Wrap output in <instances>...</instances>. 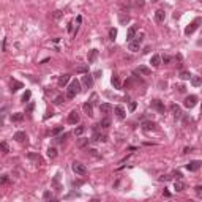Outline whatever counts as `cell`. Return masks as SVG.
Returning a JSON list of instances; mask_svg holds the SVG:
<instances>
[{
  "label": "cell",
  "instance_id": "obj_22",
  "mask_svg": "<svg viewBox=\"0 0 202 202\" xmlns=\"http://www.w3.org/2000/svg\"><path fill=\"white\" fill-rule=\"evenodd\" d=\"M100 110H101V114H109L112 110V106L109 103H103V104H100Z\"/></svg>",
  "mask_w": 202,
  "mask_h": 202
},
{
  "label": "cell",
  "instance_id": "obj_5",
  "mask_svg": "<svg viewBox=\"0 0 202 202\" xmlns=\"http://www.w3.org/2000/svg\"><path fill=\"white\" fill-rule=\"evenodd\" d=\"M183 104H185L188 109H191V107H194L196 104H197V96H196V95H189V96H186V98H185Z\"/></svg>",
  "mask_w": 202,
  "mask_h": 202
},
{
  "label": "cell",
  "instance_id": "obj_4",
  "mask_svg": "<svg viewBox=\"0 0 202 202\" xmlns=\"http://www.w3.org/2000/svg\"><path fill=\"white\" fill-rule=\"evenodd\" d=\"M71 169H73V172L77 174V175H85V174H87V167H85V164L77 163V161H76V163H73Z\"/></svg>",
  "mask_w": 202,
  "mask_h": 202
},
{
  "label": "cell",
  "instance_id": "obj_27",
  "mask_svg": "<svg viewBox=\"0 0 202 202\" xmlns=\"http://www.w3.org/2000/svg\"><path fill=\"white\" fill-rule=\"evenodd\" d=\"M110 82H112L114 88H122V82H120V79H119V76H117V74H114V76H112Z\"/></svg>",
  "mask_w": 202,
  "mask_h": 202
},
{
  "label": "cell",
  "instance_id": "obj_38",
  "mask_svg": "<svg viewBox=\"0 0 202 202\" xmlns=\"http://www.w3.org/2000/svg\"><path fill=\"white\" fill-rule=\"evenodd\" d=\"M62 14H63V11L57 9V11H54V13H52V18H54V19H60V18H62Z\"/></svg>",
  "mask_w": 202,
  "mask_h": 202
},
{
  "label": "cell",
  "instance_id": "obj_35",
  "mask_svg": "<svg viewBox=\"0 0 202 202\" xmlns=\"http://www.w3.org/2000/svg\"><path fill=\"white\" fill-rule=\"evenodd\" d=\"M63 131V126H57V128H54L52 131H50V136H57L59 133Z\"/></svg>",
  "mask_w": 202,
  "mask_h": 202
},
{
  "label": "cell",
  "instance_id": "obj_17",
  "mask_svg": "<svg viewBox=\"0 0 202 202\" xmlns=\"http://www.w3.org/2000/svg\"><path fill=\"white\" fill-rule=\"evenodd\" d=\"M137 73H139V74H144V76H148V74L152 73V69L147 68V66H144V65H141V66H139V68L134 71V74H137Z\"/></svg>",
  "mask_w": 202,
  "mask_h": 202
},
{
  "label": "cell",
  "instance_id": "obj_47",
  "mask_svg": "<svg viewBox=\"0 0 202 202\" xmlns=\"http://www.w3.org/2000/svg\"><path fill=\"white\" fill-rule=\"evenodd\" d=\"M196 193H197V194H202V185L196 186Z\"/></svg>",
  "mask_w": 202,
  "mask_h": 202
},
{
  "label": "cell",
  "instance_id": "obj_41",
  "mask_svg": "<svg viewBox=\"0 0 202 202\" xmlns=\"http://www.w3.org/2000/svg\"><path fill=\"white\" fill-rule=\"evenodd\" d=\"M63 103V96L60 95V96H57L55 100H54V104H62Z\"/></svg>",
  "mask_w": 202,
  "mask_h": 202
},
{
  "label": "cell",
  "instance_id": "obj_40",
  "mask_svg": "<svg viewBox=\"0 0 202 202\" xmlns=\"http://www.w3.org/2000/svg\"><path fill=\"white\" fill-rule=\"evenodd\" d=\"M0 145H2V150H3V153H8V144H6L5 141H3Z\"/></svg>",
  "mask_w": 202,
  "mask_h": 202
},
{
  "label": "cell",
  "instance_id": "obj_39",
  "mask_svg": "<svg viewBox=\"0 0 202 202\" xmlns=\"http://www.w3.org/2000/svg\"><path fill=\"white\" fill-rule=\"evenodd\" d=\"M43 199H46V201H47V199H52V193H50V191H44Z\"/></svg>",
  "mask_w": 202,
  "mask_h": 202
},
{
  "label": "cell",
  "instance_id": "obj_31",
  "mask_svg": "<svg viewBox=\"0 0 202 202\" xmlns=\"http://www.w3.org/2000/svg\"><path fill=\"white\" fill-rule=\"evenodd\" d=\"M180 79H183V81H188V79H191V74H189L188 71H180Z\"/></svg>",
  "mask_w": 202,
  "mask_h": 202
},
{
  "label": "cell",
  "instance_id": "obj_7",
  "mask_svg": "<svg viewBox=\"0 0 202 202\" xmlns=\"http://www.w3.org/2000/svg\"><path fill=\"white\" fill-rule=\"evenodd\" d=\"M201 166H202V163L196 160V161H189V163L186 164V169H188L189 172H196V170L201 169Z\"/></svg>",
  "mask_w": 202,
  "mask_h": 202
},
{
  "label": "cell",
  "instance_id": "obj_20",
  "mask_svg": "<svg viewBox=\"0 0 202 202\" xmlns=\"http://www.w3.org/2000/svg\"><path fill=\"white\" fill-rule=\"evenodd\" d=\"M119 22L122 25H126L129 22V16L126 14V13H119Z\"/></svg>",
  "mask_w": 202,
  "mask_h": 202
},
{
  "label": "cell",
  "instance_id": "obj_12",
  "mask_svg": "<svg viewBox=\"0 0 202 202\" xmlns=\"http://www.w3.org/2000/svg\"><path fill=\"white\" fill-rule=\"evenodd\" d=\"M170 110H172V115L175 117V119H180V117L183 115V112H182L178 104H172V106H170Z\"/></svg>",
  "mask_w": 202,
  "mask_h": 202
},
{
  "label": "cell",
  "instance_id": "obj_46",
  "mask_svg": "<svg viewBox=\"0 0 202 202\" xmlns=\"http://www.w3.org/2000/svg\"><path fill=\"white\" fill-rule=\"evenodd\" d=\"M160 180H161V182H167V180H170V177L169 175H161Z\"/></svg>",
  "mask_w": 202,
  "mask_h": 202
},
{
  "label": "cell",
  "instance_id": "obj_52",
  "mask_svg": "<svg viewBox=\"0 0 202 202\" xmlns=\"http://www.w3.org/2000/svg\"><path fill=\"white\" fill-rule=\"evenodd\" d=\"M188 122H189V117L185 115V117H183V123H188Z\"/></svg>",
  "mask_w": 202,
  "mask_h": 202
},
{
  "label": "cell",
  "instance_id": "obj_21",
  "mask_svg": "<svg viewBox=\"0 0 202 202\" xmlns=\"http://www.w3.org/2000/svg\"><path fill=\"white\" fill-rule=\"evenodd\" d=\"M14 139H16L18 142H25V141H27V134H25L24 131H18V133L14 134Z\"/></svg>",
  "mask_w": 202,
  "mask_h": 202
},
{
  "label": "cell",
  "instance_id": "obj_25",
  "mask_svg": "<svg viewBox=\"0 0 202 202\" xmlns=\"http://www.w3.org/2000/svg\"><path fill=\"white\" fill-rule=\"evenodd\" d=\"M68 81H69V74H62L59 77V85L60 87H65V85L68 84Z\"/></svg>",
  "mask_w": 202,
  "mask_h": 202
},
{
  "label": "cell",
  "instance_id": "obj_26",
  "mask_svg": "<svg viewBox=\"0 0 202 202\" xmlns=\"http://www.w3.org/2000/svg\"><path fill=\"white\" fill-rule=\"evenodd\" d=\"M174 188L177 189V191H185V183L182 182V178H177L175 183H174Z\"/></svg>",
  "mask_w": 202,
  "mask_h": 202
},
{
  "label": "cell",
  "instance_id": "obj_36",
  "mask_svg": "<svg viewBox=\"0 0 202 202\" xmlns=\"http://www.w3.org/2000/svg\"><path fill=\"white\" fill-rule=\"evenodd\" d=\"M87 144H88V139H79V141H77V147H79V148L85 147Z\"/></svg>",
  "mask_w": 202,
  "mask_h": 202
},
{
  "label": "cell",
  "instance_id": "obj_19",
  "mask_svg": "<svg viewBox=\"0 0 202 202\" xmlns=\"http://www.w3.org/2000/svg\"><path fill=\"white\" fill-rule=\"evenodd\" d=\"M191 85L193 87H201L202 85V76H191Z\"/></svg>",
  "mask_w": 202,
  "mask_h": 202
},
{
  "label": "cell",
  "instance_id": "obj_53",
  "mask_svg": "<svg viewBox=\"0 0 202 202\" xmlns=\"http://www.w3.org/2000/svg\"><path fill=\"white\" fill-rule=\"evenodd\" d=\"M152 2H153V3H155V2H160V0H152Z\"/></svg>",
  "mask_w": 202,
  "mask_h": 202
},
{
  "label": "cell",
  "instance_id": "obj_45",
  "mask_svg": "<svg viewBox=\"0 0 202 202\" xmlns=\"http://www.w3.org/2000/svg\"><path fill=\"white\" fill-rule=\"evenodd\" d=\"M170 60H172V57H170V55H164V57H163V62H164V63H169Z\"/></svg>",
  "mask_w": 202,
  "mask_h": 202
},
{
  "label": "cell",
  "instance_id": "obj_42",
  "mask_svg": "<svg viewBox=\"0 0 202 202\" xmlns=\"http://www.w3.org/2000/svg\"><path fill=\"white\" fill-rule=\"evenodd\" d=\"M8 175H2V178H0V183H2V185H5V183H8Z\"/></svg>",
  "mask_w": 202,
  "mask_h": 202
},
{
  "label": "cell",
  "instance_id": "obj_6",
  "mask_svg": "<svg viewBox=\"0 0 202 202\" xmlns=\"http://www.w3.org/2000/svg\"><path fill=\"white\" fill-rule=\"evenodd\" d=\"M82 84H84L85 88H92L93 87V76H90L88 73H85V74L82 76Z\"/></svg>",
  "mask_w": 202,
  "mask_h": 202
},
{
  "label": "cell",
  "instance_id": "obj_14",
  "mask_svg": "<svg viewBox=\"0 0 202 202\" xmlns=\"http://www.w3.org/2000/svg\"><path fill=\"white\" fill-rule=\"evenodd\" d=\"M9 90L11 92H18L19 88H22L24 85H22V82H19V81H16V79H11V82H9Z\"/></svg>",
  "mask_w": 202,
  "mask_h": 202
},
{
  "label": "cell",
  "instance_id": "obj_37",
  "mask_svg": "<svg viewBox=\"0 0 202 202\" xmlns=\"http://www.w3.org/2000/svg\"><path fill=\"white\" fill-rule=\"evenodd\" d=\"M115 36H117V30H115V28H110V30H109V38H110V40H115Z\"/></svg>",
  "mask_w": 202,
  "mask_h": 202
},
{
  "label": "cell",
  "instance_id": "obj_24",
  "mask_svg": "<svg viewBox=\"0 0 202 202\" xmlns=\"http://www.w3.org/2000/svg\"><path fill=\"white\" fill-rule=\"evenodd\" d=\"M98 59V50L96 49H92L88 52V63H95V60Z\"/></svg>",
  "mask_w": 202,
  "mask_h": 202
},
{
  "label": "cell",
  "instance_id": "obj_30",
  "mask_svg": "<svg viewBox=\"0 0 202 202\" xmlns=\"http://www.w3.org/2000/svg\"><path fill=\"white\" fill-rule=\"evenodd\" d=\"M76 73H81V74H85V73H88V66L87 65H81L76 68Z\"/></svg>",
  "mask_w": 202,
  "mask_h": 202
},
{
  "label": "cell",
  "instance_id": "obj_43",
  "mask_svg": "<svg viewBox=\"0 0 202 202\" xmlns=\"http://www.w3.org/2000/svg\"><path fill=\"white\" fill-rule=\"evenodd\" d=\"M136 106H137V104H136V101H131V103H129V110H136Z\"/></svg>",
  "mask_w": 202,
  "mask_h": 202
},
{
  "label": "cell",
  "instance_id": "obj_34",
  "mask_svg": "<svg viewBox=\"0 0 202 202\" xmlns=\"http://www.w3.org/2000/svg\"><path fill=\"white\" fill-rule=\"evenodd\" d=\"M84 131H85V126H77V128L74 129V134L81 136V134H84Z\"/></svg>",
  "mask_w": 202,
  "mask_h": 202
},
{
  "label": "cell",
  "instance_id": "obj_29",
  "mask_svg": "<svg viewBox=\"0 0 202 202\" xmlns=\"http://www.w3.org/2000/svg\"><path fill=\"white\" fill-rule=\"evenodd\" d=\"M100 126H101V128H109V126H110V119H107V117H104V119H101V122H100Z\"/></svg>",
  "mask_w": 202,
  "mask_h": 202
},
{
  "label": "cell",
  "instance_id": "obj_11",
  "mask_svg": "<svg viewBox=\"0 0 202 202\" xmlns=\"http://www.w3.org/2000/svg\"><path fill=\"white\" fill-rule=\"evenodd\" d=\"M158 128V125L155 122H144L142 123V129L144 131H155Z\"/></svg>",
  "mask_w": 202,
  "mask_h": 202
},
{
  "label": "cell",
  "instance_id": "obj_13",
  "mask_svg": "<svg viewBox=\"0 0 202 202\" xmlns=\"http://www.w3.org/2000/svg\"><path fill=\"white\" fill-rule=\"evenodd\" d=\"M152 107H155V109H156L158 112H161V114L164 112V104H163V101H160V100L152 101Z\"/></svg>",
  "mask_w": 202,
  "mask_h": 202
},
{
  "label": "cell",
  "instance_id": "obj_55",
  "mask_svg": "<svg viewBox=\"0 0 202 202\" xmlns=\"http://www.w3.org/2000/svg\"><path fill=\"white\" fill-rule=\"evenodd\" d=\"M199 2H201V3H202V0H199Z\"/></svg>",
  "mask_w": 202,
  "mask_h": 202
},
{
  "label": "cell",
  "instance_id": "obj_23",
  "mask_svg": "<svg viewBox=\"0 0 202 202\" xmlns=\"http://www.w3.org/2000/svg\"><path fill=\"white\" fill-rule=\"evenodd\" d=\"M150 63H152V66H155V68H158V66L161 65V57L160 55H152V60H150Z\"/></svg>",
  "mask_w": 202,
  "mask_h": 202
},
{
  "label": "cell",
  "instance_id": "obj_49",
  "mask_svg": "<svg viewBox=\"0 0 202 202\" xmlns=\"http://www.w3.org/2000/svg\"><path fill=\"white\" fill-rule=\"evenodd\" d=\"M93 77H101V71H100V69H98V71H95Z\"/></svg>",
  "mask_w": 202,
  "mask_h": 202
},
{
  "label": "cell",
  "instance_id": "obj_54",
  "mask_svg": "<svg viewBox=\"0 0 202 202\" xmlns=\"http://www.w3.org/2000/svg\"><path fill=\"white\" fill-rule=\"evenodd\" d=\"M201 114H202V106H201Z\"/></svg>",
  "mask_w": 202,
  "mask_h": 202
},
{
  "label": "cell",
  "instance_id": "obj_16",
  "mask_svg": "<svg viewBox=\"0 0 202 202\" xmlns=\"http://www.w3.org/2000/svg\"><path fill=\"white\" fill-rule=\"evenodd\" d=\"M93 103H84V106H82V109H84V112L87 114L88 117H93V106H92Z\"/></svg>",
  "mask_w": 202,
  "mask_h": 202
},
{
  "label": "cell",
  "instance_id": "obj_2",
  "mask_svg": "<svg viewBox=\"0 0 202 202\" xmlns=\"http://www.w3.org/2000/svg\"><path fill=\"white\" fill-rule=\"evenodd\" d=\"M142 38H144V35H141V36H136L133 41H129L128 43V49L131 50V52H137L139 47H141V43H142Z\"/></svg>",
  "mask_w": 202,
  "mask_h": 202
},
{
  "label": "cell",
  "instance_id": "obj_3",
  "mask_svg": "<svg viewBox=\"0 0 202 202\" xmlns=\"http://www.w3.org/2000/svg\"><path fill=\"white\" fill-rule=\"evenodd\" d=\"M201 22H202V19H201V18H196L194 21H193L191 24H189L188 27L185 28V35H191V33H194V32L197 30V27L201 25Z\"/></svg>",
  "mask_w": 202,
  "mask_h": 202
},
{
  "label": "cell",
  "instance_id": "obj_33",
  "mask_svg": "<svg viewBox=\"0 0 202 202\" xmlns=\"http://www.w3.org/2000/svg\"><path fill=\"white\" fill-rule=\"evenodd\" d=\"M30 96H32V92L30 90H27L24 95H22V103H28V100H30Z\"/></svg>",
  "mask_w": 202,
  "mask_h": 202
},
{
  "label": "cell",
  "instance_id": "obj_28",
  "mask_svg": "<svg viewBox=\"0 0 202 202\" xmlns=\"http://www.w3.org/2000/svg\"><path fill=\"white\" fill-rule=\"evenodd\" d=\"M22 120H24V114H22V112H16V114H13V115H11V122L19 123V122H22Z\"/></svg>",
  "mask_w": 202,
  "mask_h": 202
},
{
  "label": "cell",
  "instance_id": "obj_50",
  "mask_svg": "<svg viewBox=\"0 0 202 202\" xmlns=\"http://www.w3.org/2000/svg\"><path fill=\"white\" fill-rule=\"evenodd\" d=\"M185 90H186V88H185V85H180V87H178V92H180V93H183Z\"/></svg>",
  "mask_w": 202,
  "mask_h": 202
},
{
  "label": "cell",
  "instance_id": "obj_8",
  "mask_svg": "<svg viewBox=\"0 0 202 202\" xmlns=\"http://www.w3.org/2000/svg\"><path fill=\"white\" fill-rule=\"evenodd\" d=\"M136 32H137V25H131V27L128 28V32H126V41H133L136 38Z\"/></svg>",
  "mask_w": 202,
  "mask_h": 202
},
{
  "label": "cell",
  "instance_id": "obj_18",
  "mask_svg": "<svg viewBox=\"0 0 202 202\" xmlns=\"http://www.w3.org/2000/svg\"><path fill=\"white\" fill-rule=\"evenodd\" d=\"M92 141H95V142H106L107 141V136L106 134H101V133H95L93 134V139H92Z\"/></svg>",
  "mask_w": 202,
  "mask_h": 202
},
{
  "label": "cell",
  "instance_id": "obj_15",
  "mask_svg": "<svg viewBox=\"0 0 202 202\" xmlns=\"http://www.w3.org/2000/svg\"><path fill=\"white\" fill-rule=\"evenodd\" d=\"M164 19H166V13H164V9H158V11H155V21H156V22H164Z\"/></svg>",
  "mask_w": 202,
  "mask_h": 202
},
{
  "label": "cell",
  "instance_id": "obj_44",
  "mask_svg": "<svg viewBox=\"0 0 202 202\" xmlns=\"http://www.w3.org/2000/svg\"><path fill=\"white\" fill-rule=\"evenodd\" d=\"M66 139V134H63V136H59V137H55V142H63Z\"/></svg>",
  "mask_w": 202,
  "mask_h": 202
},
{
  "label": "cell",
  "instance_id": "obj_32",
  "mask_svg": "<svg viewBox=\"0 0 202 202\" xmlns=\"http://www.w3.org/2000/svg\"><path fill=\"white\" fill-rule=\"evenodd\" d=\"M47 156H49V158H55L57 156V150L54 147H49V148H47Z\"/></svg>",
  "mask_w": 202,
  "mask_h": 202
},
{
  "label": "cell",
  "instance_id": "obj_1",
  "mask_svg": "<svg viewBox=\"0 0 202 202\" xmlns=\"http://www.w3.org/2000/svg\"><path fill=\"white\" fill-rule=\"evenodd\" d=\"M81 92V84H79L77 79H74V81H71V84L68 85V90H66V98L68 100H73V98H76V95Z\"/></svg>",
  "mask_w": 202,
  "mask_h": 202
},
{
  "label": "cell",
  "instance_id": "obj_10",
  "mask_svg": "<svg viewBox=\"0 0 202 202\" xmlns=\"http://www.w3.org/2000/svg\"><path fill=\"white\" fill-rule=\"evenodd\" d=\"M114 112H115V117H117V119H119V120H123V119H125V107H123V106H115V107H114Z\"/></svg>",
  "mask_w": 202,
  "mask_h": 202
},
{
  "label": "cell",
  "instance_id": "obj_51",
  "mask_svg": "<svg viewBox=\"0 0 202 202\" xmlns=\"http://www.w3.org/2000/svg\"><path fill=\"white\" fill-rule=\"evenodd\" d=\"M174 175H175L177 178H182V177H183V175H182V174H180V172H175V174H174Z\"/></svg>",
  "mask_w": 202,
  "mask_h": 202
},
{
  "label": "cell",
  "instance_id": "obj_9",
  "mask_svg": "<svg viewBox=\"0 0 202 202\" xmlns=\"http://www.w3.org/2000/svg\"><path fill=\"white\" fill-rule=\"evenodd\" d=\"M79 114H77V110H71L69 112V115H68V123H71V125H76V123L79 122Z\"/></svg>",
  "mask_w": 202,
  "mask_h": 202
},
{
  "label": "cell",
  "instance_id": "obj_48",
  "mask_svg": "<svg viewBox=\"0 0 202 202\" xmlns=\"http://www.w3.org/2000/svg\"><path fill=\"white\" fill-rule=\"evenodd\" d=\"M52 115H54V112H52V110H47V114L44 115V119H49V117H52Z\"/></svg>",
  "mask_w": 202,
  "mask_h": 202
}]
</instances>
